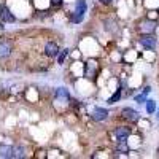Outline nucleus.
Segmentation results:
<instances>
[{"label":"nucleus","instance_id":"nucleus-4","mask_svg":"<svg viewBox=\"0 0 159 159\" xmlns=\"http://www.w3.org/2000/svg\"><path fill=\"white\" fill-rule=\"evenodd\" d=\"M0 19H2V22H15L16 21V18L10 13V10L2 3L0 5Z\"/></svg>","mask_w":159,"mask_h":159},{"label":"nucleus","instance_id":"nucleus-15","mask_svg":"<svg viewBox=\"0 0 159 159\" xmlns=\"http://www.w3.org/2000/svg\"><path fill=\"white\" fill-rule=\"evenodd\" d=\"M67 54H69V49H62V51L59 52V56H57V62H59V64H62Z\"/></svg>","mask_w":159,"mask_h":159},{"label":"nucleus","instance_id":"nucleus-1","mask_svg":"<svg viewBox=\"0 0 159 159\" xmlns=\"http://www.w3.org/2000/svg\"><path fill=\"white\" fill-rule=\"evenodd\" d=\"M84 13H86V2L84 0H76V3H75V11H73V15H72V22L78 24V22H81L83 18H84Z\"/></svg>","mask_w":159,"mask_h":159},{"label":"nucleus","instance_id":"nucleus-12","mask_svg":"<svg viewBox=\"0 0 159 159\" xmlns=\"http://www.w3.org/2000/svg\"><path fill=\"white\" fill-rule=\"evenodd\" d=\"M56 96L57 97H64V99H70V94H69V91L67 89H64V88H59V89H56Z\"/></svg>","mask_w":159,"mask_h":159},{"label":"nucleus","instance_id":"nucleus-20","mask_svg":"<svg viewBox=\"0 0 159 159\" xmlns=\"http://www.w3.org/2000/svg\"><path fill=\"white\" fill-rule=\"evenodd\" d=\"M157 156H159V147H157Z\"/></svg>","mask_w":159,"mask_h":159},{"label":"nucleus","instance_id":"nucleus-10","mask_svg":"<svg viewBox=\"0 0 159 159\" xmlns=\"http://www.w3.org/2000/svg\"><path fill=\"white\" fill-rule=\"evenodd\" d=\"M0 157L3 159H10L13 157V147H10V145H0Z\"/></svg>","mask_w":159,"mask_h":159},{"label":"nucleus","instance_id":"nucleus-5","mask_svg":"<svg viewBox=\"0 0 159 159\" xmlns=\"http://www.w3.org/2000/svg\"><path fill=\"white\" fill-rule=\"evenodd\" d=\"M59 52H61V49H59V46H57L56 43L48 42V43L45 45V54H46L48 57H56Z\"/></svg>","mask_w":159,"mask_h":159},{"label":"nucleus","instance_id":"nucleus-18","mask_svg":"<svg viewBox=\"0 0 159 159\" xmlns=\"http://www.w3.org/2000/svg\"><path fill=\"white\" fill-rule=\"evenodd\" d=\"M102 3H111V0H100Z\"/></svg>","mask_w":159,"mask_h":159},{"label":"nucleus","instance_id":"nucleus-13","mask_svg":"<svg viewBox=\"0 0 159 159\" xmlns=\"http://www.w3.org/2000/svg\"><path fill=\"white\" fill-rule=\"evenodd\" d=\"M121 91H123L121 88H118V91H116L115 94H113V96L108 99V103H115V102H118L119 99H121Z\"/></svg>","mask_w":159,"mask_h":159},{"label":"nucleus","instance_id":"nucleus-17","mask_svg":"<svg viewBox=\"0 0 159 159\" xmlns=\"http://www.w3.org/2000/svg\"><path fill=\"white\" fill-rule=\"evenodd\" d=\"M51 3H54V5H61V3H62V0H51Z\"/></svg>","mask_w":159,"mask_h":159},{"label":"nucleus","instance_id":"nucleus-16","mask_svg":"<svg viewBox=\"0 0 159 159\" xmlns=\"http://www.w3.org/2000/svg\"><path fill=\"white\" fill-rule=\"evenodd\" d=\"M135 102H139V103H143V102H147V94H140V96H135Z\"/></svg>","mask_w":159,"mask_h":159},{"label":"nucleus","instance_id":"nucleus-6","mask_svg":"<svg viewBox=\"0 0 159 159\" xmlns=\"http://www.w3.org/2000/svg\"><path fill=\"white\" fill-rule=\"evenodd\" d=\"M11 51H13V46L10 42H5V40H2L0 42V59H5L11 54Z\"/></svg>","mask_w":159,"mask_h":159},{"label":"nucleus","instance_id":"nucleus-2","mask_svg":"<svg viewBox=\"0 0 159 159\" xmlns=\"http://www.w3.org/2000/svg\"><path fill=\"white\" fill-rule=\"evenodd\" d=\"M140 43H142L143 48H147V49H154L157 42H156V38L151 34H143L140 37Z\"/></svg>","mask_w":159,"mask_h":159},{"label":"nucleus","instance_id":"nucleus-19","mask_svg":"<svg viewBox=\"0 0 159 159\" xmlns=\"http://www.w3.org/2000/svg\"><path fill=\"white\" fill-rule=\"evenodd\" d=\"M156 116H157V119H159V110H157V115H156Z\"/></svg>","mask_w":159,"mask_h":159},{"label":"nucleus","instance_id":"nucleus-3","mask_svg":"<svg viewBox=\"0 0 159 159\" xmlns=\"http://www.w3.org/2000/svg\"><path fill=\"white\" fill-rule=\"evenodd\" d=\"M129 135H130V130H129V127L121 126V127H116V129H115V137H116L118 143H119V142H127Z\"/></svg>","mask_w":159,"mask_h":159},{"label":"nucleus","instance_id":"nucleus-9","mask_svg":"<svg viewBox=\"0 0 159 159\" xmlns=\"http://www.w3.org/2000/svg\"><path fill=\"white\" fill-rule=\"evenodd\" d=\"M140 30L143 34H153L156 30V22H153V21H143L142 25H140Z\"/></svg>","mask_w":159,"mask_h":159},{"label":"nucleus","instance_id":"nucleus-8","mask_svg":"<svg viewBox=\"0 0 159 159\" xmlns=\"http://www.w3.org/2000/svg\"><path fill=\"white\" fill-rule=\"evenodd\" d=\"M108 116V111L105 108H100V107H96L94 110H92V118L96 119V121H103L105 118Z\"/></svg>","mask_w":159,"mask_h":159},{"label":"nucleus","instance_id":"nucleus-7","mask_svg":"<svg viewBox=\"0 0 159 159\" xmlns=\"http://www.w3.org/2000/svg\"><path fill=\"white\" fill-rule=\"evenodd\" d=\"M121 115H123L124 118L130 119V121H139V119H140V115H139V111H135L134 108H129V107L123 108V110H121Z\"/></svg>","mask_w":159,"mask_h":159},{"label":"nucleus","instance_id":"nucleus-14","mask_svg":"<svg viewBox=\"0 0 159 159\" xmlns=\"http://www.w3.org/2000/svg\"><path fill=\"white\" fill-rule=\"evenodd\" d=\"M156 111V102L154 100H147V113L153 115Z\"/></svg>","mask_w":159,"mask_h":159},{"label":"nucleus","instance_id":"nucleus-11","mask_svg":"<svg viewBox=\"0 0 159 159\" xmlns=\"http://www.w3.org/2000/svg\"><path fill=\"white\" fill-rule=\"evenodd\" d=\"M13 157H24V148L16 145V147H13Z\"/></svg>","mask_w":159,"mask_h":159}]
</instances>
